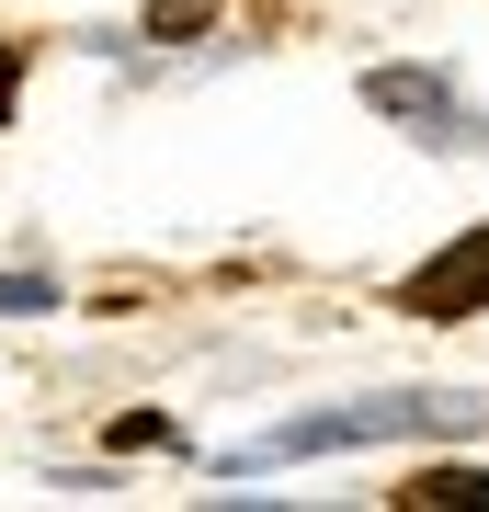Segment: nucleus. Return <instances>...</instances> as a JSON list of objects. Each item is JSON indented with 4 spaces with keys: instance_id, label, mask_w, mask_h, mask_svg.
I'll list each match as a JSON object with an SVG mask.
<instances>
[{
    "instance_id": "obj_1",
    "label": "nucleus",
    "mask_w": 489,
    "mask_h": 512,
    "mask_svg": "<svg viewBox=\"0 0 489 512\" xmlns=\"http://www.w3.org/2000/svg\"><path fill=\"white\" fill-rule=\"evenodd\" d=\"M478 399H342V410H296L285 433L239 444L228 467H273V456H342V444H410V433H478Z\"/></svg>"
},
{
    "instance_id": "obj_2",
    "label": "nucleus",
    "mask_w": 489,
    "mask_h": 512,
    "mask_svg": "<svg viewBox=\"0 0 489 512\" xmlns=\"http://www.w3.org/2000/svg\"><path fill=\"white\" fill-rule=\"evenodd\" d=\"M364 103L399 114L421 148H478V114L455 103V80H444V69H364Z\"/></svg>"
},
{
    "instance_id": "obj_3",
    "label": "nucleus",
    "mask_w": 489,
    "mask_h": 512,
    "mask_svg": "<svg viewBox=\"0 0 489 512\" xmlns=\"http://www.w3.org/2000/svg\"><path fill=\"white\" fill-rule=\"evenodd\" d=\"M399 296H410V319H478L489 308V228H467L455 251H433Z\"/></svg>"
},
{
    "instance_id": "obj_4",
    "label": "nucleus",
    "mask_w": 489,
    "mask_h": 512,
    "mask_svg": "<svg viewBox=\"0 0 489 512\" xmlns=\"http://www.w3.org/2000/svg\"><path fill=\"white\" fill-rule=\"evenodd\" d=\"M399 501L410 512H489V467H421Z\"/></svg>"
},
{
    "instance_id": "obj_5",
    "label": "nucleus",
    "mask_w": 489,
    "mask_h": 512,
    "mask_svg": "<svg viewBox=\"0 0 489 512\" xmlns=\"http://www.w3.org/2000/svg\"><path fill=\"white\" fill-rule=\"evenodd\" d=\"M46 308H57L46 274H0V319H46Z\"/></svg>"
},
{
    "instance_id": "obj_6",
    "label": "nucleus",
    "mask_w": 489,
    "mask_h": 512,
    "mask_svg": "<svg viewBox=\"0 0 489 512\" xmlns=\"http://www.w3.org/2000/svg\"><path fill=\"white\" fill-rule=\"evenodd\" d=\"M205 12H217V0H160V12H148V35H194Z\"/></svg>"
},
{
    "instance_id": "obj_7",
    "label": "nucleus",
    "mask_w": 489,
    "mask_h": 512,
    "mask_svg": "<svg viewBox=\"0 0 489 512\" xmlns=\"http://www.w3.org/2000/svg\"><path fill=\"white\" fill-rule=\"evenodd\" d=\"M12 92H23V57L0 46V126H12Z\"/></svg>"
}]
</instances>
